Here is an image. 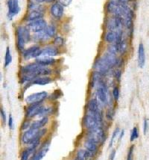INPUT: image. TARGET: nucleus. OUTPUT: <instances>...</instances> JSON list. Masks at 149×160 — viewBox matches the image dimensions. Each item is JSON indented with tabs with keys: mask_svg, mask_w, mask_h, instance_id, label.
Listing matches in <instances>:
<instances>
[{
	"mask_svg": "<svg viewBox=\"0 0 149 160\" xmlns=\"http://www.w3.org/2000/svg\"><path fill=\"white\" fill-rule=\"evenodd\" d=\"M29 155H30V153H29V150H28V149L24 150L22 152L21 159H20V160H29Z\"/></svg>",
	"mask_w": 149,
	"mask_h": 160,
	"instance_id": "nucleus-30",
	"label": "nucleus"
},
{
	"mask_svg": "<svg viewBox=\"0 0 149 160\" xmlns=\"http://www.w3.org/2000/svg\"><path fill=\"white\" fill-rule=\"evenodd\" d=\"M1 117H2V120L3 123H5L6 122V115H5V112L2 108H1Z\"/></svg>",
	"mask_w": 149,
	"mask_h": 160,
	"instance_id": "nucleus-40",
	"label": "nucleus"
},
{
	"mask_svg": "<svg viewBox=\"0 0 149 160\" xmlns=\"http://www.w3.org/2000/svg\"><path fill=\"white\" fill-rule=\"evenodd\" d=\"M12 62V56H11L10 48L7 47L6 52H5V67H7Z\"/></svg>",
	"mask_w": 149,
	"mask_h": 160,
	"instance_id": "nucleus-24",
	"label": "nucleus"
},
{
	"mask_svg": "<svg viewBox=\"0 0 149 160\" xmlns=\"http://www.w3.org/2000/svg\"><path fill=\"white\" fill-rule=\"evenodd\" d=\"M35 4H33L32 6L30 7V8L32 9V11L29 13V15L26 18V20L28 21H35L39 19H42L43 17V9L41 8L40 6L35 7Z\"/></svg>",
	"mask_w": 149,
	"mask_h": 160,
	"instance_id": "nucleus-8",
	"label": "nucleus"
},
{
	"mask_svg": "<svg viewBox=\"0 0 149 160\" xmlns=\"http://www.w3.org/2000/svg\"><path fill=\"white\" fill-rule=\"evenodd\" d=\"M113 96H114V100L116 101H117L119 98V90L117 87H115L113 90Z\"/></svg>",
	"mask_w": 149,
	"mask_h": 160,
	"instance_id": "nucleus-32",
	"label": "nucleus"
},
{
	"mask_svg": "<svg viewBox=\"0 0 149 160\" xmlns=\"http://www.w3.org/2000/svg\"><path fill=\"white\" fill-rule=\"evenodd\" d=\"M52 82V79L48 77H38L36 78L35 79H34L31 82L32 84L34 85H46L48 84H49Z\"/></svg>",
	"mask_w": 149,
	"mask_h": 160,
	"instance_id": "nucleus-21",
	"label": "nucleus"
},
{
	"mask_svg": "<svg viewBox=\"0 0 149 160\" xmlns=\"http://www.w3.org/2000/svg\"><path fill=\"white\" fill-rule=\"evenodd\" d=\"M13 126H14V119H13L12 116L9 115L8 118V127L11 129H13Z\"/></svg>",
	"mask_w": 149,
	"mask_h": 160,
	"instance_id": "nucleus-38",
	"label": "nucleus"
},
{
	"mask_svg": "<svg viewBox=\"0 0 149 160\" xmlns=\"http://www.w3.org/2000/svg\"><path fill=\"white\" fill-rule=\"evenodd\" d=\"M94 68L96 70V72L99 73L101 75L103 74H106L107 72L109 71L110 69V66L109 65L108 63L106 62V60L102 56L101 58H100L99 59L96 61L95 63V65H94Z\"/></svg>",
	"mask_w": 149,
	"mask_h": 160,
	"instance_id": "nucleus-6",
	"label": "nucleus"
},
{
	"mask_svg": "<svg viewBox=\"0 0 149 160\" xmlns=\"http://www.w3.org/2000/svg\"><path fill=\"white\" fill-rule=\"evenodd\" d=\"M119 132V128L115 129V130L114 131V132H113V134H112V137H111L110 144H109V148H111V147L113 146V144H114L115 138H116V137L117 136Z\"/></svg>",
	"mask_w": 149,
	"mask_h": 160,
	"instance_id": "nucleus-29",
	"label": "nucleus"
},
{
	"mask_svg": "<svg viewBox=\"0 0 149 160\" xmlns=\"http://www.w3.org/2000/svg\"><path fill=\"white\" fill-rule=\"evenodd\" d=\"M44 106H41L40 103L30 104L26 109V117L31 118L35 116H40L42 113Z\"/></svg>",
	"mask_w": 149,
	"mask_h": 160,
	"instance_id": "nucleus-5",
	"label": "nucleus"
},
{
	"mask_svg": "<svg viewBox=\"0 0 149 160\" xmlns=\"http://www.w3.org/2000/svg\"><path fill=\"white\" fill-rule=\"evenodd\" d=\"M148 128H149V124H148V119L145 118L144 120V123H143V133L145 135L148 132Z\"/></svg>",
	"mask_w": 149,
	"mask_h": 160,
	"instance_id": "nucleus-35",
	"label": "nucleus"
},
{
	"mask_svg": "<svg viewBox=\"0 0 149 160\" xmlns=\"http://www.w3.org/2000/svg\"><path fill=\"white\" fill-rule=\"evenodd\" d=\"M113 116H114V113H113V111L111 110H108L106 113V118L107 120H112Z\"/></svg>",
	"mask_w": 149,
	"mask_h": 160,
	"instance_id": "nucleus-39",
	"label": "nucleus"
},
{
	"mask_svg": "<svg viewBox=\"0 0 149 160\" xmlns=\"http://www.w3.org/2000/svg\"><path fill=\"white\" fill-rule=\"evenodd\" d=\"M119 52L124 53L127 49V45H126L125 42L122 41V42L119 44Z\"/></svg>",
	"mask_w": 149,
	"mask_h": 160,
	"instance_id": "nucleus-31",
	"label": "nucleus"
},
{
	"mask_svg": "<svg viewBox=\"0 0 149 160\" xmlns=\"http://www.w3.org/2000/svg\"><path fill=\"white\" fill-rule=\"evenodd\" d=\"M124 130H122V132H121V134H120V136H119V141L122 139V137L124 136Z\"/></svg>",
	"mask_w": 149,
	"mask_h": 160,
	"instance_id": "nucleus-45",
	"label": "nucleus"
},
{
	"mask_svg": "<svg viewBox=\"0 0 149 160\" xmlns=\"http://www.w3.org/2000/svg\"><path fill=\"white\" fill-rule=\"evenodd\" d=\"M121 76H122V71H121L120 70H116V73H115V77H116V79H117L118 80H119L121 78Z\"/></svg>",
	"mask_w": 149,
	"mask_h": 160,
	"instance_id": "nucleus-42",
	"label": "nucleus"
},
{
	"mask_svg": "<svg viewBox=\"0 0 149 160\" xmlns=\"http://www.w3.org/2000/svg\"><path fill=\"white\" fill-rule=\"evenodd\" d=\"M44 2H54V0H43Z\"/></svg>",
	"mask_w": 149,
	"mask_h": 160,
	"instance_id": "nucleus-46",
	"label": "nucleus"
},
{
	"mask_svg": "<svg viewBox=\"0 0 149 160\" xmlns=\"http://www.w3.org/2000/svg\"><path fill=\"white\" fill-rule=\"evenodd\" d=\"M49 146H50V142L49 141H47V142H45L44 144L41 146L40 149L37 153H35L33 158L31 160H41L46 155L47 152L49 150Z\"/></svg>",
	"mask_w": 149,
	"mask_h": 160,
	"instance_id": "nucleus-13",
	"label": "nucleus"
},
{
	"mask_svg": "<svg viewBox=\"0 0 149 160\" xmlns=\"http://www.w3.org/2000/svg\"><path fill=\"white\" fill-rule=\"evenodd\" d=\"M54 43L57 47H61L63 44V39L60 37H57L54 40Z\"/></svg>",
	"mask_w": 149,
	"mask_h": 160,
	"instance_id": "nucleus-34",
	"label": "nucleus"
},
{
	"mask_svg": "<svg viewBox=\"0 0 149 160\" xmlns=\"http://www.w3.org/2000/svg\"><path fill=\"white\" fill-rule=\"evenodd\" d=\"M49 36L46 34V31L44 30V32H37L36 33L35 35V38L38 41H44V40L48 39Z\"/></svg>",
	"mask_w": 149,
	"mask_h": 160,
	"instance_id": "nucleus-25",
	"label": "nucleus"
},
{
	"mask_svg": "<svg viewBox=\"0 0 149 160\" xmlns=\"http://www.w3.org/2000/svg\"><path fill=\"white\" fill-rule=\"evenodd\" d=\"M84 147H85L86 150L87 151L90 152V153L91 154V157H94L98 152V144L95 143L94 141L91 139H87L86 140L85 143H84Z\"/></svg>",
	"mask_w": 149,
	"mask_h": 160,
	"instance_id": "nucleus-15",
	"label": "nucleus"
},
{
	"mask_svg": "<svg viewBox=\"0 0 149 160\" xmlns=\"http://www.w3.org/2000/svg\"><path fill=\"white\" fill-rule=\"evenodd\" d=\"M139 137V132L137 127H133V130H132L131 134V142H133V141L138 138Z\"/></svg>",
	"mask_w": 149,
	"mask_h": 160,
	"instance_id": "nucleus-28",
	"label": "nucleus"
},
{
	"mask_svg": "<svg viewBox=\"0 0 149 160\" xmlns=\"http://www.w3.org/2000/svg\"><path fill=\"white\" fill-rule=\"evenodd\" d=\"M89 131L90 132L88 134L87 138L94 141L98 144H103V142H105V134L101 127H98L95 129Z\"/></svg>",
	"mask_w": 149,
	"mask_h": 160,
	"instance_id": "nucleus-2",
	"label": "nucleus"
},
{
	"mask_svg": "<svg viewBox=\"0 0 149 160\" xmlns=\"http://www.w3.org/2000/svg\"><path fill=\"white\" fill-rule=\"evenodd\" d=\"M48 121H49L48 117L45 116V117H43L40 120H39V121H34L33 123H31V127H30V128L35 129H40L41 128H43V127H45V125L47 124Z\"/></svg>",
	"mask_w": 149,
	"mask_h": 160,
	"instance_id": "nucleus-20",
	"label": "nucleus"
},
{
	"mask_svg": "<svg viewBox=\"0 0 149 160\" xmlns=\"http://www.w3.org/2000/svg\"><path fill=\"white\" fill-rule=\"evenodd\" d=\"M30 127H31L30 122L29 121H25L22 123V124L21 126V129L22 130H26V129L30 128Z\"/></svg>",
	"mask_w": 149,
	"mask_h": 160,
	"instance_id": "nucleus-36",
	"label": "nucleus"
},
{
	"mask_svg": "<svg viewBox=\"0 0 149 160\" xmlns=\"http://www.w3.org/2000/svg\"><path fill=\"white\" fill-rule=\"evenodd\" d=\"M48 96V94L46 91H42V92L35 93L26 98V102L29 104H35L40 103L45 100Z\"/></svg>",
	"mask_w": 149,
	"mask_h": 160,
	"instance_id": "nucleus-4",
	"label": "nucleus"
},
{
	"mask_svg": "<svg viewBox=\"0 0 149 160\" xmlns=\"http://www.w3.org/2000/svg\"><path fill=\"white\" fill-rule=\"evenodd\" d=\"M115 157H116V150H113L110 154V156H109V160H114Z\"/></svg>",
	"mask_w": 149,
	"mask_h": 160,
	"instance_id": "nucleus-41",
	"label": "nucleus"
},
{
	"mask_svg": "<svg viewBox=\"0 0 149 160\" xmlns=\"http://www.w3.org/2000/svg\"><path fill=\"white\" fill-rule=\"evenodd\" d=\"M45 31H46V34L48 35L49 37H54L56 34V28L53 26H47L46 29H45Z\"/></svg>",
	"mask_w": 149,
	"mask_h": 160,
	"instance_id": "nucleus-27",
	"label": "nucleus"
},
{
	"mask_svg": "<svg viewBox=\"0 0 149 160\" xmlns=\"http://www.w3.org/2000/svg\"><path fill=\"white\" fill-rule=\"evenodd\" d=\"M31 3L33 4H39V3H41L43 2H44L43 0H31Z\"/></svg>",
	"mask_w": 149,
	"mask_h": 160,
	"instance_id": "nucleus-44",
	"label": "nucleus"
},
{
	"mask_svg": "<svg viewBox=\"0 0 149 160\" xmlns=\"http://www.w3.org/2000/svg\"><path fill=\"white\" fill-rule=\"evenodd\" d=\"M55 62V59L52 57L49 56H40L38 58H36V63L39 64L40 65H42L44 67L52 65Z\"/></svg>",
	"mask_w": 149,
	"mask_h": 160,
	"instance_id": "nucleus-17",
	"label": "nucleus"
},
{
	"mask_svg": "<svg viewBox=\"0 0 149 160\" xmlns=\"http://www.w3.org/2000/svg\"><path fill=\"white\" fill-rule=\"evenodd\" d=\"M75 160H78V159H77V158H76V159H75Z\"/></svg>",
	"mask_w": 149,
	"mask_h": 160,
	"instance_id": "nucleus-47",
	"label": "nucleus"
},
{
	"mask_svg": "<svg viewBox=\"0 0 149 160\" xmlns=\"http://www.w3.org/2000/svg\"><path fill=\"white\" fill-rule=\"evenodd\" d=\"M104 58H105V60H106V62L108 63L109 65L110 66V68H112L113 67L116 66V64H118V58H116V55L114 54H112V53H110L107 52V53H105V55L103 56Z\"/></svg>",
	"mask_w": 149,
	"mask_h": 160,
	"instance_id": "nucleus-19",
	"label": "nucleus"
},
{
	"mask_svg": "<svg viewBox=\"0 0 149 160\" xmlns=\"http://www.w3.org/2000/svg\"><path fill=\"white\" fill-rule=\"evenodd\" d=\"M72 1V0H58V2H59V3L60 4V5H62L63 6H69V5H70Z\"/></svg>",
	"mask_w": 149,
	"mask_h": 160,
	"instance_id": "nucleus-37",
	"label": "nucleus"
},
{
	"mask_svg": "<svg viewBox=\"0 0 149 160\" xmlns=\"http://www.w3.org/2000/svg\"><path fill=\"white\" fill-rule=\"evenodd\" d=\"M122 26V19L117 16L110 18L107 22V26L110 31H121L120 28Z\"/></svg>",
	"mask_w": 149,
	"mask_h": 160,
	"instance_id": "nucleus-10",
	"label": "nucleus"
},
{
	"mask_svg": "<svg viewBox=\"0 0 149 160\" xmlns=\"http://www.w3.org/2000/svg\"><path fill=\"white\" fill-rule=\"evenodd\" d=\"M133 149H134V145H131L130 148L128 153L127 160H133Z\"/></svg>",
	"mask_w": 149,
	"mask_h": 160,
	"instance_id": "nucleus-33",
	"label": "nucleus"
},
{
	"mask_svg": "<svg viewBox=\"0 0 149 160\" xmlns=\"http://www.w3.org/2000/svg\"><path fill=\"white\" fill-rule=\"evenodd\" d=\"M46 22L42 18L30 22L28 24L26 28H27L29 31L37 33V32L44 31L46 28Z\"/></svg>",
	"mask_w": 149,
	"mask_h": 160,
	"instance_id": "nucleus-3",
	"label": "nucleus"
},
{
	"mask_svg": "<svg viewBox=\"0 0 149 160\" xmlns=\"http://www.w3.org/2000/svg\"><path fill=\"white\" fill-rule=\"evenodd\" d=\"M88 111L92 113H97L99 112V104H98L97 100L95 99H91L87 104Z\"/></svg>",
	"mask_w": 149,
	"mask_h": 160,
	"instance_id": "nucleus-22",
	"label": "nucleus"
},
{
	"mask_svg": "<svg viewBox=\"0 0 149 160\" xmlns=\"http://www.w3.org/2000/svg\"><path fill=\"white\" fill-rule=\"evenodd\" d=\"M107 52L112 53V54L116 55V53L119 52V44H112L109 46L108 49H107Z\"/></svg>",
	"mask_w": 149,
	"mask_h": 160,
	"instance_id": "nucleus-26",
	"label": "nucleus"
},
{
	"mask_svg": "<svg viewBox=\"0 0 149 160\" xmlns=\"http://www.w3.org/2000/svg\"><path fill=\"white\" fill-rule=\"evenodd\" d=\"M105 41L107 43L119 44L122 42V32L121 31H109L105 35Z\"/></svg>",
	"mask_w": 149,
	"mask_h": 160,
	"instance_id": "nucleus-7",
	"label": "nucleus"
},
{
	"mask_svg": "<svg viewBox=\"0 0 149 160\" xmlns=\"http://www.w3.org/2000/svg\"><path fill=\"white\" fill-rule=\"evenodd\" d=\"M90 157H92L91 154L86 150L81 149L77 152V159L78 160H86Z\"/></svg>",
	"mask_w": 149,
	"mask_h": 160,
	"instance_id": "nucleus-23",
	"label": "nucleus"
},
{
	"mask_svg": "<svg viewBox=\"0 0 149 160\" xmlns=\"http://www.w3.org/2000/svg\"><path fill=\"white\" fill-rule=\"evenodd\" d=\"M146 64V52L144 46L142 43H139L138 49V64L140 68H142Z\"/></svg>",
	"mask_w": 149,
	"mask_h": 160,
	"instance_id": "nucleus-16",
	"label": "nucleus"
},
{
	"mask_svg": "<svg viewBox=\"0 0 149 160\" xmlns=\"http://www.w3.org/2000/svg\"><path fill=\"white\" fill-rule=\"evenodd\" d=\"M51 14L54 18L60 19L63 14V6L60 3H54L51 7Z\"/></svg>",
	"mask_w": 149,
	"mask_h": 160,
	"instance_id": "nucleus-14",
	"label": "nucleus"
},
{
	"mask_svg": "<svg viewBox=\"0 0 149 160\" xmlns=\"http://www.w3.org/2000/svg\"><path fill=\"white\" fill-rule=\"evenodd\" d=\"M16 35H17V47L20 50L22 51L25 47L26 42H29L30 40L29 30L27 28L20 27L16 29Z\"/></svg>",
	"mask_w": 149,
	"mask_h": 160,
	"instance_id": "nucleus-1",
	"label": "nucleus"
},
{
	"mask_svg": "<svg viewBox=\"0 0 149 160\" xmlns=\"http://www.w3.org/2000/svg\"><path fill=\"white\" fill-rule=\"evenodd\" d=\"M41 52H42V49H40L39 47L34 46L24 51L23 57L26 60L31 59L33 58H37L41 56Z\"/></svg>",
	"mask_w": 149,
	"mask_h": 160,
	"instance_id": "nucleus-9",
	"label": "nucleus"
},
{
	"mask_svg": "<svg viewBox=\"0 0 149 160\" xmlns=\"http://www.w3.org/2000/svg\"><path fill=\"white\" fill-rule=\"evenodd\" d=\"M7 7H8V18L11 20L15 15L20 12V8L19 6L18 0H7Z\"/></svg>",
	"mask_w": 149,
	"mask_h": 160,
	"instance_id": "nucleus-11",
	"label": "nucleus"
},
{
	"mask_svg": "<svg viewBox=\"0 0 149 160\" xmlns=\"http://www.w3.org/2000/svg\"><path fill=\"white\" fill-rule=\"evenodd\" d=\"M112 1L119 4H125L128 0H112Z\"/></svg>",
	"mask_w": 149,
	"mask_h": 160,
	"instance_id": "nucleus-43",
	"label": "nucleus"
},
{
	"mask_svg": "<svg viewBox=\"0 0 149 160\" xmlns=\"http://www.w3.org/2000/svg\"><path fill=\"white\" fill-rule=\"evenodd\" d=\"M58 55V49L55 47H47L42 49L40 56H49V57H54Z\"/></svg>",
	"mask_w": 149,
	"mask_h": 160,
	"instance_id": "nucleus-18",
	"label": "nucleus"
},
{
	"mask_svg": "<svg viewBox=\"0 0 149 160\" xmlns=\"http://www.w3.org/2000/svg\"><path fill=\"white\" fill-rule=\"evenodd\" d=\"M99 85L98 86L97 91H96L97 96L101 102L106 103L107 102V91L106 85L101 81H99Z\"/></svg>",
	"mask_w": 149,
	"mask_h": 160,
	"instance_id": "nucleus-12",
	"label": "nucleus"
}]
</instances>
